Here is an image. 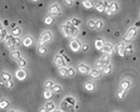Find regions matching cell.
Here are the masks:
<instances>
[{
    "mask_svg": "<svg viewBox=\"0 0 140 112\" xmlns=\"http://www.w3.org/2000/svg\"><path fill=\"white\" fill-rule=\"evenodd\" d=\"M53 35L51 31H46L41 35V36L39 40V46H44L46 44H47L51 42L52 40Z\"/></svg>",
    "mask_w": 140,
    "mask_h": 112,
    "instance_id": "cell-1",
    "label": "cell"
},
{
    "mask_svg": "<svg viewBox=\"0 0 140 112\" xmlns=\"http://www.w3.org/2000/svg\"><path fill=\"white\" fill-rule=\"evenodd\" d=\"M129 85H130V84H129V82L126 81V80L123 81L122 83H121L120 89L118 93L119 98H120V99L123 98L124 95H125L126 92H127V90L129 88Z\"/></svg>",
    "mask_w": 140,
    "mask_h": 112,
    "instance_id": "cell-2",
    "label": "cell"
},
{
    "mask_svg": "<svg viewBox=\"0 0 140 112\" xmlns=\"http://www.w3.org/2000/svg\"><path fill=\"white\" fill-rule=\"evenodd\" d=\"M66 25L67 26L68 29V32L70 36L71 37H75L78 35L79 33V29L78 27H76L72 25L71 21H67Z\"/></svg>",
    "mask_w": 140,
    "mask_h": 112,
    "instance_id": "cell-3",
    "label": "cell"
},
{
    "mask_svg": "<svg viewBox=\"0 0 140 112\" xmlns=\"http://www.w3.org/2000/svg\"><path fill=\"white\" fill-rule=\"evenodd\" d=\"M15 36H13L12 34H7L5 38V44H6V47L10 50H13L15 48Z\"/></svg>",
    "mask_w": 140,
    "mask_h": 112,
    "instance_id": "cell-4",
    "label": "cell"
},
{
    "mask_svg": "<svg viewBox=\"0 0 140 112\" xmlns=\"http://www.w3.org/2000/svg\"><path fill=\"white\" fill-rule=\"evenodd\" d=\"M82 44L79 39H73L70 42V47L72 51L74 52H79L82 49Z\"/></svg>",
    "mask_w": 140,
    "mask_h": 112,
    "instance_id": "cell-5",
    "label": "cell"
},
{
    "mask_svg": "<svg viewBox=\"0 0 140 112\" xmlns=\"http://www.w3.org/2000/svg\"><path fill=\"white\" fill-rule=\"evenodd\" d=\"M49 12L51 16H58L61 14V10L57 3H54L50 6Z\"/></svg>",
    "mask_w": 140,
    "mask_h": 112,
    "instance_id": "cell-6",
    "label": "cell"
},
{
    "mask_svg": "<svg viewBox=\"0 0 140 112\" xmlns=\"http://www.w3.org/2000/svg\"><path fill=\"white\" fill-rule=\"evenodd\" d=\"M54 64L58 67H66V64L65 63V60L61 55H57L54 58Z\"/></svg>",
    "mask_w": 140,
    "mask_h": 112,
    "instance_id": "cell-7",
    "label": "cell"
},
{
    "mask_svg": "<svg viewBox=\"0 0 140 112\" xmlns=\"http://www.w3.org/2000/svg\"><path fill=\"white\" fill-rule=\"evenodd\" d=\"M27 73L26 70L23 68H20L16 72L15 76L18 80L20 81H23L27 78Z\"/></svg>",
    "mask_w": 140,
    "mask_h": 112,
    "instance_id": "cell-8",
    "label": "cell"
},
{
    "mask_svg": "<svg viewBox=\"0 0 140 112\" xmlns=\"http://www.w3.org/2000/svg\"><path fill=\"white\" fill-rule=\"evenodd\" d=\"M136 33H137V30H136V28L134 27L131 28L126 33V35L125 36V39L126 42H129L136 35Z\"/></svg>",
    "mask_w": 140,
    "mask_h": 112,
    "instance_id": "cell-9",
    "label": "cell"
},
{
    "mask_svg": "<svg viewBox=\"0 0 140 112\" xmlns=\"http://www.w3.org/2000/svg\"><path fill=\"white\" fill-rule=\"evenodd\" d=\"M117 10H118V5L115 2H112L108 4L105 8V11L108 15H111Z\"/></svg>",
    "mask_w": 140,
    "mask_h": 112,
    "instance_id": "cell-10",
    "label": "cell"
},
{
    "mask_svg": "<svg viewBox=\"0 0 140 112\" xmlns=\"http://www.w3.org/2000/svg\"><path fill=\"white\" fill-rule=\"evenodd\" d=\"M77 70L82 74H87L90 72V70L88 66L84 63L80 64L77 66Z\"/></svg>",
    "mask_w": 140,
    "mask_h": 112,
    "instance_id": "cell-11",
    "label": "cell"
},
{
    "mask_svg": "<svg viewBox=\"0 0 140 112\" xmlns=\"http://www.w3.org/2000/svg\"><path fill=\"white\" fill-rule=\"evenodd\" d=\"M22 44L26 47H29L32 46L33 44V38L30 35H27L24 38L22 42Z\"/></svg>",
    "mask_w": 140,
    "mask_h": 112,
    "instance_id": "cell-12",
    "label": "cell"
},
{
    "mask_svg": "<svg viewBox=\"0 0 140 112\" xmlns=\"http://www.w3.org/2000/svg\"><path fill=\"white\" fill-rule=\"evenodd\" d=\"M102 50L107 55H112L113 53V46L111 44L107 43L104 45L103 48H102Z\"/></svg>",
    "mask_w": 140,
    "mask_h": 112,
    "instance_id": "cell-13",
    "label": "cell"
},
{
    "mask_svg": "<svg viewBox=\"0 0 140 112\" xmlns=\"http://www.w3.org/2000/svg\"><path fill=\"white\" fill-rule=\"evenodd\" d=\"M1 76L2 79L3 81H5V83L7 81H11V78H12L11 75L8 72H5V71L2 72L1 73Z\"/></svg>",
    "mask_w": 140,
    "mask_h": 112,
    "instance_id": "cell-14",
    "label": "cell"
},
{
    "mask_svg": "<svg viewBox=\"0 0 140 112\" xmlns=\"http://www.w3.org/2000/svg\"><path fill=\"white\" fill-rule=\"evenodd\" d=\"M90 74L92 78H97L101 76V71L98 69H93L90 72Z\"/></svg>",
    "mask_w": 140,
    "mask_h": 112,
    "instance_id": "cell-15",
    "label": "cell"
},
{
    "mask_svg": "<svg viewBox=\"0 0 140 112\" xmlns=\"http://www.w3.org/2000/svg\"><path fill=\"white\" fill-rule=\"evenodd\" d=\"M11 57L12 58L15 59L18 62L22 58L21 56V53L19 51H13L12 52L11 54Z\"/></svg>",
    "mask_w": 140,
    "mask_h": 112,
    "instance_id": "cell-16",
    "label": "cell"
},
{
    "mask_svg": "<svg viewBox=\"0 0 140 112\" xmlns=\"http://www.w3.org/2000/svg\"><path fill=\"white\" fill-rule=\"evenodd\" d=\"M55 19L52 16H47L44 19V23L47 25H51L54 23Z\"/></svg>",
    "mask_w": 140,
    "mask_h": 112,
    "instance_id": "cell-17",
    "label": "cell"
},
{
    "mask_svg": "<svg viewBox=\"0 0 140 112\" xmlns=\"http://www.w3.org/2000/svg\"><path fill=\"white\" fill-rule=\"evenodd\" d=\"M118 52L120 56H124L125 55V47L123 43H120L118 45Z\"/></svg>",
    "mask_w": 140,
    "mask_h": 112,
    "instance_id": "cell-18",
    "label": "cell"
},
{
    "mask_svg": "<svg viewBox=\"0 0 140 112\" xmlns=\"http://www.w3.org/2000/svg\"><path fill=\"white\" fill-rule=\"evenodd\" d=\"M11 33L13 36H15V37H18L21 34V30L19 27H16L14 29L12 30Z\"/></svg>",
    "mask_w": 140,
    "mask_h": 112,
    "instance_id": "cell-19",
    "label": "cell"
},
{
    "mask_svg": "<svg viewBox=\"0 0 140 112\" xmlns=\"http://www.w3.org/2000/svg\"><path fill=\"white\" fill-rule=\"evenodd\" d=\"M105 8H106V6L104 5L103 2H99L96 5V9L100 13L103 12L104 10H105Z\"/></svg>",
    "mask_w": 140,
    "mask_h": 112,
    "instance_id": "cell-20",
    "label": "cell"
},
{
    "mask_svg": "<svg viewBox=\"0 0 140 112\" xmlns=\"http://www.w3.org/2000/svg\"><path fill=\"white\" fill-rule=\"evenodd\" d=\"M45 107H46L47 111V112H51L52 111H53V110H54L55 106L53 102H51V101H48V102L47 103Z\"/></svg>",
    "mask_w": 140,
    "mask_h": 112,
    "instance_id": "cell-21",
    "label": "cell"
},
{
    "mask_svg": "<svg viewBox=\"0 0 140 112\" xmlns=\"http://www.w3.org/2000/svg\"><path fill=\"white\" fill-rule=\"evenodd\" d=\"M104 43L102 40L97 39L95 42V46L98 50H101L104 47Z\"/></svg>",
    "mask_w": 140,
    "mask_h": 112,
    "instance_id": "cell-22",
    "label": "cell"
},
{
    "mask_svg": "<svg viewBox=\"0 0 140 112\" xmlns=\"http://www.w3.org/2000/svg\"><path fill=\"white\" fill-rule=\"evenodd\" d=\"M9 105V103L6 99H3L0 101V108L2 109H5Z\"/></svg>",
    "mask_w": 140,
    "mask_h": 112,
    "instance_id": "cell-23",
    "label": "cell"
},
{
    "mask_svg": "<svg viewBox=\"0 0 140 112\" xmlns=\"http://www.w3.org/2000/svg\"><path fill=\"white\" fill-rule=\"evenodd\" d=\"M65 101L66 102H67L68 104H69L73 106L75 105L76 101L75 99L72 97H67L65 98Z\"/></svg>",
    "mask_w": 140,
    "mask_h": 112,
    "instance_id": "cell-24",
    "label": "cell"
},
{
    "mask_svg": "<svg viewBox=\"0 0 140 112\" xmlns=\"http://www.w3.org/2000/svg\"><path fill=\"white\" fill-rule=\"evenodd\" d=\"M43 97L46 99H50L53 97V93L51 90H46L43 94Z\"/></svg>",
    "mask_w": 140,
    "mask_h": 112,
    "instance_id": "cell-25",
    "label": "cell"
},
{
    "mask_svg": "<svg viewBox=\"0 0 140 112\" xmlns=\"http://www.w3.org/2000/svg\"><path fill=\"white\" fill-rule=\"evenodd\" d=\"M85 88L87 91H93L95 89V85L91 82H87L85 85Z\"/></svg>",
    "mask_w": 140,
    "mask_h": 112,
    "instance_id": "cell-26",
    "label": "cell"
},
{
    "mask_svg": "<svg viewBox=\"0 0 140 112\" xmlns=\"http://www.w3.org/2000/svg\"><path fill=\"white\" fill-rule=\"evenodd\" d=\"M51 91L54 93H59L62 91V87L59 85H54L51 88Z\"/></svg>",
    "mask_w": 140,
    "mask_h": 112,
    "instance_id": "cell-27",
    "label": "cell"
},
{
    "mask_svg": "<svg viewBox=\"0 0 140 112\" xmlns=\"http://www.w3.org/2000/svg\"><path fill=\"white\" fill-rule=\"evenodd\" d=\"M59 73L60 76L62 77H66L68 74V69L66 67L60 68Z\"/></svg>",
    "mask_w": 140,
    "mask_h": 112,
    "instance_id": "cell-28",
    "label": "cell"
},
{
    "mask_svg": "<svg viewBox=\"0 0 140 112\" xmlns=\"http://www.w3.org/2000/svg\"><path fill=\"white\" fill-rule=\"evenodd\" d=\"M82 4L84 5V6L86 8H92L94 6L92 1H85L82 2Z\"/></svg>",
    "mask_w": 140,
    "mask_h": 112,
    "instance_id": "cell-29",
    "label": "cell"
},
{
    "mask_svg": "<svg viewBox=\"0 0 140 112\" xmlns=\"http://www.w3.org/2000/svg\"><path fill=\"white\" fill-rule=\"evenodd\" d=\"M61 30H62V33H63V34L64 35V36H65V37L67 38V37H68V36H70L69 32H68V29L66 25H62L61 27Z\"/></svg>",
    "mask_w": 140,
    "mask_h": 112,
    "instance_id": "cell-30",
    "label": "cell"
},
{
    "mask_svg": "<svg viewBox=\"0 0 140 112\" xmlns=\"http://www.w3.org/2000/svg\"><path fill=\"white\" fill-rule=\"evenodd\" d=\"M7 30L3 29L0 31V42H2L3 39H5L7 35Z\"/></svg>",
    "mask_w": 140,
    "mask_h": 112,
    "instance_id": "cell-31",
    "label": "cell"
},
{
    "mask_svg": "<svg viewBox=\"0 0 140 112\" xmlns=\"http://www.w3.org/2000/svg\"><path fill=\"white\" fill-rule=\"evenodd\" d=\"M71 22L72 25H74L76 27H79V26L81 24V21L80 20V19H79L77 18H73Z\"/></svg>",
    "mask_w": 140,
    "mask_h": 112,
    "instance_id": "cell-32",
    "label": "cell"
},
{
    "mask_svg": "<svg viewBox=\"0 0 140 112\" xmlns=\"http://www.w3.org/2000/svg\"><path fill=\"white\" fill-rule=\"evenodd\" d=\"M38 53L41 55H44L47 52V49L44 46H39L38 47Z\"/></svg>",
    "mask_w": 140,
    "mask_h": 112,
    "instance_id": "cell-33",
    "label": "cell"
},
{
    "mask_svg": "<svg viewBox=\"0 0 140 112\" xmlns=\"http://www.w3.org/2000/svg\"><path fill=\"white\" fill-rule=\"evenodd\" d=\"M53 85H54V84L52 81H47L46 82V83H45V87L47 89V90H51L52 87L53 86Z\"/></svg>",
    "mask_w": 140,
    "mask_h": 112,
    "instance_id": "cell-34",
    "label": "cell"
},
{
    "mask_svg": "<svg viewBox=\"0 0 140 112\" xmlns=\"http://www.w3.org/2000/svg\"><path fill=\"white\" fill-rule=\"evenodd\" d=\"M75 75V71L72 67H70L68 69V74H67V76L70 77H73Z\"/></svg>",
    "mask_w": 140,
    "mask_h": 112,
    "instance_id": "cell-35",
    "label": "cell"
},
{
    "mask_svg": "<svg viewBox=\"0 0 140 112\" xmlns=\"http://www.w3.org/2000/svg\"><path fill=\"white\" fill-rule=\"evenodd\" d=\"M22 43L21 40L20 39V38L15 37V47H18L20 46L21 44Z\"/></svg>",
    "mask_w": 140,
    "mask_h": 112,
    "instance_id": "cell-36",
    "label": "cell"
},
{
    "mask_svg": "<svg viewBox=\"0 0 140 112\" xmlns=\"http://www.w3.org/2000/svg\"><path fill=\"white\" fill-rule=\"evenodd\" d=\"M18 64L20 67H25V66H26V64H27V61H25V59L22 58L18 62Z\"/></svg>",
    "mask_w": 140,
    "mask_h": 112,
    "instance_id": "cell-37",
    "label": "cell"
},
{
    "mask_svg": "<svg viewBox=\"0 0 140 112\" xmlns=\"http://www.w3.org/2000/svg\"><path fill=\"white\" fill-rule=\"evenodd\" d=\"M103 27V22L101 20H98L95 22V28L98 30H100Z\"/></svg>",
    "mask_w": 140,
    "mask_h": 112,
    "instance_id": "cell-38",
    "label": "cell"
},
{
    "mask_svg": "<svg viewBox=\"0 0 140 112\" xmlns=\"http://www.w3.org/2000/svg\"><path fill=\"white\" fill-rule=\"evenodd\" d=\"M111 66L110 65H108L106 67H104V72L105 73H106V74H108V73H110V72L111 71Z\"/></svg>",
    "mask_w": 140,
    "mask_h": 112,
    "instance_id": "cell-39",
    "label": "cell"
},
{
    "mask_svg": "<svg viewBox=\"0 0 140 112\" xmlns=\"http://www.w3.org/2000/svg\"><path fill=\"white\" fill-rule=\"evenodd\" d=\"M5 85L6 86V87H7L8 89H11L12 87H13V81H7L5 83Z\"/></svg>",
    "mask_w": 140,
    "mask_h": 112,
    "instance_id": "cell-40",
    "label": "cell"
},
{
    "mask_svg": "<svg viewBox=\"0 0 140 112\" xmlns=\"http://www.w3.org/2000/svg\"><path fill=\"white\" fill-rule=\"evenodd\" d=\"M89 26L90 28H91V29L95 28V22H94V21L93 20H90L89 22Z\"/></svg>",
    "mask_w": 140,
    "mask_h": 112,
    "instance_id": "cell-41",
    "label": "cell"
},
{
    "mask_svg": "<svg viewBox=\"0 0 140 112\" xmlns=\"http://www.w3.org/2000/svg\"><path fill=\"white\" fill-rule=\"evenodd\" d=\"M131 50H132V47L131 45L127 46L125 48V51L127 52V53H131Z\"/></svg>",
    "mask_w": 140,
    "mask_h": 112,
    "instance_id": "cell-42",
    "label": "cell"
},
{
    "mask_svg": "<svg viewBox=\"0 0 140 112\" xmlns=\"http://www.w3.org/2000/svg\"><path fill=\"white\" fill-rule=\"evenodd\" d=\"M82 49L84 52H86L89 49V46L87 44H84L82 46Z\"/></svg>",
    "mask_w": 140,
    "mask_h": 112,
    "instance_id": "cell-43",
    "label": "cell"
},
{
    "mask_svg": "<svg viewBox=\"0 0 140 112\" xmlns=\"http://www.w3.org/2000/svg\"><path fill=\"white\" fill-rule=\"evenodd\" d=\"M64 2H65L66 4V5H67V6H71V5H72V3H73V1L68 0V1H64Z\"/></svg>",
    "mask_w": 140,
    "mask_h": 112,
    "instance_id": "cell-44",
    "label": "cell"
},
{
    "mask_svg": "<svg viewBox=\"0 0 140 112\" xmlns=\"http://www.w3.org/2000/svg\"><path fill=\"white\" fill-rule=\"evenodd\" d=\"M62 56H63V57L64 58V59H65V60H66L67 61V62H70V59L68 57H67V56L65 55V54H62Z\"/></svg>",
    "mask_w": 140,
    "mask_h": 112,
    "instance_id": "cell-45",
    "label": "cell"
},
{
    "mask_svg": "<svg viewBox=\"0 0 140 112\" xmlns=\"http://www.w3.org/2000/svg\"><path fill=\"white\" fill-rule=\"evenodd\" d=\"M10 25H11V28H13V29H14L15 28H16V24L15 23V22H13V23H11V24H10Z\"/></svg>",
    "mask_w": 140,
    "mask_h": 112,
    "instance_id": "cell-46",
    "label": "cell"
},
{
    "mask_svg": "<svg viewBox=\"0 0 140 112\" xmlns=\"http://www.w3.org/2000/svg\"><path fill=\"white\" fill-rule=\"evenodd\" d=\"M3 24H4L5 26H7L9 24V22H8V21L7 20H5L3 21Z\"/></svg>",
    "mask_w": 140,
    "mask_h": 112,
    "instance_id": "cell-47",
    "label": "cell"
},
{
    "mask_svg": "<svg viewBox=\"0 0 140 112\" xmlns=\"http://www.w3.org/2000/svg\"><path fill=\"white\" fill-rule=\"evenodd\" d=\"M40 112H47V111L46 107H43L41 109Z\"/></svg>",
    "mask_w": 140,
    "mask_h": 112,
    "instance_id": "cell-48",
    "label": "cell"
},
{
    "mask_svg": "<svg viewBox=\"0 0 140 112\" xmlns=\"http://www.w3.org/2000/svg\"><path fill=\"white\" fill-rule=\"evenodd\" d=\"M0 85H2V86H4L5 85V82L3 81V80H2V81H0Z\"/></svg>",
    "mask_w": 140,
    "mask_h": 112,
    "instance_id": "cell-49",
    "label": "cell"
},
{
    "mask_svg": "<svg viewBox=\"0 0 140 112\" xmlns=\"http://www.w3.org/2000/svg\"><path fill=\"white\" fill-rule=\"evenodd\" d=\"M3 29V28H2V25L1 22H0V31L1 30Z\"/></svg>",
    "mask_w": 140,
    "mask_h": 112,
    "instance_id": "cell-50",
    "label": "cell"
},
{
    "mask_svg": "<svg viewBox=\"0 0 140 112\" xmlns=\"http://www.w3.org/2000/svg\"><path fill=\"white\" fill-rule=\"evenodd\" d=\"M8 112H15L13 111V110H11V111H8Z\"/></svg>",
    "mask_w": 140,
    "mask_h": 112,
    "instance_id": "cell-51",
    "label": "cell"
},
{
    "mask_svg": "<svg viewBox=\"0 0 140 112\" xmlns=\"http://www.w3.org/2000/svg\"></svg>",
    "mask_w": 140,
    "mask_h": 112,
    "instance_id": "cell-52",
    "label": "cell"
}]
</instances>
